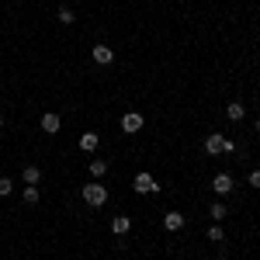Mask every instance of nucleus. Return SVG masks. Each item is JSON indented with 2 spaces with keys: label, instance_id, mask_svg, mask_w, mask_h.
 <instances>
[{
  "label": "nucleus",
  "instance_id": "f257e3e1",
  "mask_svg": "<svg viewBox=\"0 0 260 260\" xmlns=\"http://www.w3.org/2000/svg\"><path fill=\"white\" fill-rule=\"evenodd\" d=\"M205 149H208L212 156H219V153H233V149H236V142L225 139V136H219V132H212V136L205 139Z\"/></svg>",
  "mask_w": 260,
  "mask_h": 260
},
{
  "label": "nucleus",
  "instance_id": "f03ea898",
  "mask_svg": "<svg viewBox=\"0 0 260 260\" xmlns=\"http://www.w3.org/2000/svg\"><path fill=\"white\" fill-rule=\"evenodd\" d=\"M83 201H87V205H94V208H101V205L108 201V187L98 184V180H94V184H83Z\"/></svg>",
  "mask_w": 260,
  "mask_h": 260
},
{
  "label": "nucleus",
  "instance_id": "7ed1b4c3",
  "mask_svg": "<svg viewBox=\"0 0 260 260\" xmlns=\"http://www.w3.org/2000/svg\"><path fill=\"white\" fill-rule=\"evenodd\" d=\"M90 56H94V62H101V66H111V62H115V49H111V45H94Z\"/></svg>",
  "mask_w": 260,
  "mask_h": 260
},
{
  "label": "nucleus",
  "instance_id": "20e7f679",
  "mask_svg": "<svg viewBox=\"0 0 260 260\" xmlns=\"http://www.w3.org/2000/svg\"><path fill=\"white\" fill-rule=\"evenodd\" d=\"M142 125H146V121H142L139 111H128V115L121 118V132H128V136H132V132H139Z\"/></svg>",
  "mask_w": 260,
  "mask_h": 260
},
{
  "label": "nucleus",
  "instance_id": "39448f33",
  "mask_svg": "<svg viewBox=\"0 0 260 260\" xmlns=\"http://www.w3.org/2000/svg\"><path fill=\"white\" fill-rule=\"evenodd\" d=\"M212 191H215L219 198H225V194L233 191V177H229V174H215V180H212Z\"/></svg>",
  "mask_w": 260,
  "mask_h": 260
},
{
  "label": "nucleus",
  "instance_id": "423d86ee",
  "mask_svg": "<svg viewBox=\"0 0 260 260\" xmlns=\"http://www.w3.org/2000/svg\"><path fill=\"white\" fill-rule=\"evenodd\" d=\"M136 191H139V194H153V191H160V187H156V180L149 177V174H136Z\"/></svg>",
  "mask_w": 260,
  "mask_h": 260
},
{
  "label": "nucleus",
  "instance_id": "0eeeda50",
  "mask_svg": "<svg viewBox=\"0 0 260 260\" xmlns=\"http://www.w3.org/2000/svg\"><path fill=\"white\" fill-rule=\"evenodd\" d=\"M163 225H167V233H180L184 229V215L180 212H167L163 215Z\"/></svg>",
  "mask_w": 260,
  "mask_h": 260
},
{
  "label": "nucleus",
  "instance_id": "6e6552de",
  "mask_svg": "<svg viewBox=\"0 0 260 260\" xmlns=\"http://www.w3.org/2000/svg\"><path fill=\"white\" fill-rule=\"evenodd\" d=\"M98 146H101V136H98V132H83V136H80V149H83V153H94Z\"/></svg>",
  "mask_w": 260,
  "mask_h": 260
},
{
  "label": "nucleus",
  "instance_id": "1a4fd4ad",
  "mask_svg": "<svg viewBox=\"0 0 260 260\" xmlns=\"http://www.w3.org/2000/svg\"><path fill=\"white\" fill-rule=\"evenodd\" d=\"M59 115H52V111H49V115H42V132H49V136H56V132H59Z\"/></svg>",
  "mask_w": 260,
  "mask_h": 260
},
{
  "label": "nucleus",
  "instance_id": "9d476101",
  "mask_svg": "<svg viewBox=\"0 0 260 260\" xmlns=\"http://www.w3.org/2000/svg\"><path fill=\"white\" fill-rule=\"evenodd\" d=\"M128 229H132V222H128V215H115V219H111V233H115V236H125Z\"/></svg>",
  "mask_w": 260,
  "mask_h": 260
},
{
  "label": "nucleus",
  "instance_id": "9b49d317",
  "mask_svg": "<svg viewBox=\"0 0 260 260\" xmlns=\"http://www.w3.org/2000/svg\"><path fill=\"white\" fill-rule=\"evenodd\" d=\"M225 115L233 121H240L243 115H246V104H243V101H229V104H225Z\"/></svg>",
  "mask_w": 260,
  "mask_h": 260
},
{
  "label": "nucleus",
  "instance_id": "f8f14e48",
  "mask_svg": "<svg viewBox=\"0 0 260 260\" xmlns=\"http://www.w3.org/2000/svg\"><path fill=\"white\" fill-rule=\"evenodd\" d=\"M39 180H42V167L28 163V167H24V184H35V187H39Z\"/></svg>",
  "mask_w": 260,
  "mask_h": 260
},
{
  "label": "nucleus",
  "instance_id": "ddd939ff",
  "mask_svg": "<svg viewBox=\"0 0 260 260\" xmlns=\"http://www.w3.org/2000/svg\"><path fill=\"white\" fill-rule=\"evenodd\" d=\"M21 198H24V205H39V187H35V184H24Z\"/></svg>",
  "mask_w": 260,
  "mask_h": 260
},
{
  "label": "nucleus",
  "instance_id": "4468645a",
  "mask_svg": "<svg viewBox=\"0 0 260 260\" xmlns=\"http://www.w3.org/2000/svg\"><path fill=\"white\" fill-rule=\"evenodd\" d=\"M208 215H212V219H215V222H222V219H225V215H229V212H225V205H222V201H219V205H212V208H208Z\"/></svg>",
  "mask_w": 260,
  "mask_h": 260
},
{
  "label": "nucleus",
  "instance_id": "2eb2a0df",
  "mask_svg": "<svg viewBox=\"0 0 260 260\" xmlns=\"http://www.w3.org/2000/svg\"><path fill=\"white\" fill-rule=\"evenodd\" d=\"M90 174H94V177H104V174H108V163L104 160H90Z\"/></svg>",
  "mask_w": 260,
  "mask_h": 260
},
{
  "label": "nucleus",
  "instance_id": "dca6fc26",
  "mask_svg": "<svg viewBox=\"0 0 260 260\" xmlns=\"http://www.w3.org/2000/svg\"><path fill=\"white\" fill-rule=\"evenodd\" d=\"M56 21H59V24H73V11H70V7H59V14H56Z\"/></svg>",
  "mask_w": 260,
  "mask_h": 260
},
{
  "label": "nucleus",
  "instance_id": "f3484780",
  "mask_svg": "<svg viewBox=\"0 0 260 260\" xmlns=\"http://www.w3.org/2000/svg\"><path fill=\"white\" fill-rule=\"evenodd\" d=\"M14 191V184H11V177H0V198H7Z\"/></svg>",
  "mask_w": 260,
  "mask_h": 260
},
{
  "label": "nucleus",
  "instance_id": "a211bd4d",
  "mask_svg": "<svg viewBox=\"0 0 260 260\" xmlns=\"http://www.w3.org/2000/svg\"><path fill=\"white\" fill-rule=\"evenodd\" d=\"M208 240H212V243H225V240H222V229H219V225H212V229H208Z\"/></svg>",
  "mask_w": 260,
  "mask_h": 260
},
{
  "label": "nucleus",
  "instance_id": "6ab92c4d",
  "mask_svg": "<svg viewBox=\"0 0 260 260\" xmlns=\"http://www.w3.org/2000/svg\"><path fill=\"white\" fill-rule=\"evenodd\" d=\"M250 187H260V170H253V174H250Z\"/></svg>",
  "mask_w": 260,
  "mask_h": 260
},
{
  "label": "nucleus",
  "instance_id": "aec40b11",
  "mask_svg": "<svg viewBox=\"0 0 260 260\" xmlns=\"http://www.w3.org/2000/svg\"><path fill=\"white\" fill-rule=\"evenodd\" d=\"M257 132H260V118H257Z\"/></svg>",
  "mask_w": 260,
  "mask_h": 260
},
{
  "label": "nucleus",
  "instance_id": "412c9836",
  "mask_svg": "<svg viewBox=\"0 0 260 260\" xmlns=\"http://www.w3.org/2000/svg\"><path fill=\"white\" fill-rule=\"evenodd\" d=\"M0 128H4V118H0Z\"/></svg>",
  "mask_w": 260,
  "mask_h": 260
}]
</instances>
